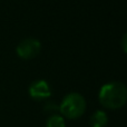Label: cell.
I'll use <instances>...</instances> for the list:
<instances>
[{"mask_svg": "<svg viewBox=\"0 0 127 127\" xmlns=\"http://www.w3.org/2000/svg\"><path fill=\"white\" fill-rule=\"evenodd\" d=\"M122 48H123V50L127 54V32L123 36V38H122Z\"/></svg>", "mask_w": 127, "mask_h": 127, "instance_id": "obj_8", "label": "cell"}, {"mask_svg": "<svg viewBox=\"0 0 127 127\" xmlns=\"http://www.w3.org/2000/svg\"><path fill=\"white\" fill-rule=\"evenodd\" d=\"M46 127H66L65 117L58 114H53L47 118Z\"/></svg>", "mask_w": 127, "mask_h": 127, "instance_id": "obj_6", "label": "cell"}, {"mask_svg": "<svg viewBox=\"0 0 127 127\" xmlns=\"http://www.w3.org/2000/svg\"><path fill=\"white\" fill-rule=\"evenodd\" d=\"M45 112H49V113H57L59 112V106L55 105L54 103H47L46 105H45Z\"/></svg>", "mask_w": 127, "mask_h": 127, "instance_id": "obj_7", "label": "cell"}, {"mask_svg": "<svg viewBox=\"0 0 127 127\" xmlns=\"http://www.w3.org/2000/svg\"><path fill=\"white\" fill-rule=\"evenodd\" d=\"M28 93L29 96L35 100H42L51 96V88L46 80L39 79V80H35L29 86Z\"/></svg>", "mask_w": 127, "mask_h": 127, "instance_id": "obj_4", "label": "cell"}, {"mask_svg": "<svg viewBox=\"0 0 127 127\" xmlns=\"http://www.w3.org/2000/svg\"><path fill=\"white\" fill-rule=\"evenodd\" d=\"M90 127H106L108 124V116L104 110H96L89 118Z\"/></svg>", "mask_w": 127, "mask_h": 127, "instance_id": "obj_5", "label": "cell"}, {"mask_svg": "<svg viewBox=\"0 0 127 127\" xmlns=\"http://www.w3.org/2000/svg\"><path fill=\"white\" fill-rule=\"evenodd\" d=\"M99 103L107 109L116 110L127 103V87L119 81L105 84L98 94Z\"/></svg>", "mask_w": 127, "mask_h": 127, "instance_id": "obj_1", "label": "cell"}, {"mask_svg": "<svg viewBox=\"0 0 127 127\" xmlns=\"http://www.w3.org/2000/svg\"><path fill=\"white\" fill-rule=\"evenodd\" d=\"M86 100L83 95L78 93H70L64 97L59 105V112L67 119H77L84 115L86 110Z\"/></svg>", "mask_w": 127, "mask_h": 127, "instance_id": "obj_2", "label": "cell"}, {"mask_svg": "<svg viewBox=\"0 0 127 127\" xmlns=\"http://www.w3.org/2000/svg\"><path fill=\"white\" fill-rule=\"evenodd\" d=\"M41 51V42L32 37L21 40L16 47L18 57L24 60H30L36 58Z\"/></svg>", "mask_w": 127, "mask_h": 127, "instance_id": "obj_3", "label": "cell"}]
</instances>
